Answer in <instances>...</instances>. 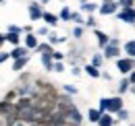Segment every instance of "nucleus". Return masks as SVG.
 <instances>
[{"label": "nucleus", "instance_id": "obj_27", "mask_svg": "<svg viewBox=\"0 0 135 126\" xmlns=\"http://www.w3.org/2000/svg\"><path fill=\"white\" fill-rule=\"evenodd\" d=\"M118 4H120V8H131L135 6V0H117Z\"/></svg>", "mask_w": 135, "mask_h": 126}, {"label": "nucleus", "instance_id": "obj_34", "mask_svg": "<svg viewBox=\"0 0 135 126\" xmlns=\"http://www.w3.org/2000/svg\"><path fill=\"white\" fill-rule=\"evenodd\" d=\"M52 70H54V72H62V70H65V66H62V62H54V66H52Z\"/></svg>", "mask_w": 135, "mask_h": 126}, {"label": "nucleus", "instance_id": "obj_16", "mask_svg": "<svg viewBox=\"0 0 135 126\" xmlns=\"http://www.w3.org/2000/svg\"><path fill=\"white\" fill-rule=\"evenodd\" d=\"M125 54L129 56V58H135V39H129V41H125Z\"/></svg>", "mask_w": 135, "mask_h": 126}, {"label": "nucleus", "instance_id": "obj_15", "mask_svg": "<svg viewBox=\"0 0 135 126\" xmlns=\"http://www.w3.org/2000/svg\"><path fill=\"white\" fill-rule=\"evenodd\" d=\"M6 126H25V122L17 118V114H11V116H6Z\"/></svg>", "mask_w": 135, "mask_h": 126}, {"label": "nucleus", "instance_id": "obj_20", "mask_svg": "<svg viewBox=\"0 0 135 126\" xmlns=\"http://www.w3.org/2000/svg\"><path fill=\"white\" fill-rule=\"evenodd\" d=\"M42 64H44V68H46V70H52V66H54L52 54H42Z\"/></svg>", "mask_w": 135, "mask_h": 126}, {"label": "nucleus", "instance_id": "obj_21", "mask_svg": "<svg viewBox=\"0 0 135 126\" xmlns=\"http://www.w3.org/2000/svg\"><path fill=\"white\" fill-rule=\"evenodd\" d=\"M29 62V56H23V58H17L15 62H13V70H21L25 64Z\"/></svg>", "mask_w": 135, "mask_h": 126}, {"label": "nucleus", "instance_id": "obj_3", "mask_svg": "<svg viewBox=\"0 0 135 126\" xmlns=\"http://www.w3.org/2000/svg\"><path fill=\"white\" fill-rule=\"evenodd\" d=\"M65 120L67 122H71V124H81V120H83V116H81V112L77 110L75 106H71V108H67L65 110Z\"/></svg>", "mask_w": 135, "mask_h": 126}, {"label": "nucleus", "instance_id": "obj_17", "mask_svg": "<svg viewBox=\"0 0 135 126\" xmlns=\"http://www.w3.org/2000/svg\"><path fill=\"white\" fill-rule=\"evenodd\" d=\"M4 37H6V41H8V44H13V46H19V41H21V35L15 33V31H6Z\"/></svg>", "mask_w": 135, "mask_h": 126}, {"label": "nucleus", "instance_id": "obj_23", "mask_svg": "<svg viewBox=\"0 0 135 126\" xmlns=\"http://www.w3.org/2000/svg\"><path fill=\"white\" fill-rule=\"evenodd\" d=\"M40 54H52L54 50H52V44H37V48H35Z\"/></svg>", "mask_w": 135, "mask_h": 126}, {"label": "nucleus", "instance_id": "obj_32", "mask_svg": "<svg viewBox=\"0 0 135 126\" xmlns=\"http://www.w3.org/2000/svg\"><path fill=\"white\" fill-rule=\"evenodd\" d=\"M106 106H108V97H102V99H100V106H98V110H100V112H106Z\"/></svg>", "mask_w": 135, "mask_h": 126}, {"label": "nucleus", "instance_id": "obj_7", "mask_svg": "<svg viewBox=\"0 0 135 126\" xmlns=\"http://www.w3.org/2000/svg\"><path fill=\"white\" fill-rule=\"evenodd\" d=\"M42 15H44L42 4H37V2L29 4V19H31V21H40V19H42Z\"/></svg>", "mask_w": 135, "mask_h": 126}, {"label": "nucleus", "instance_id": "obj_1", "mask_svg": "<svg viewBox=\"0 0 135 126\" xmlns=\"http://www.w3.org/2000/svg\"><path fill=\"white\" fill-rule=\"evenodd\" d=\"M117 68L120 75H129L131 70H135V58H129V56H125V58H117Z\"/></svg>", "mask_w": 135, "mask_h": 126}, {"label": "nucleus", "instance_id": "obj_14", "mask_svg": "<svg viewBox=\"0 0 135 126\" xmlns=\"http://www.w3.org/2000/svg\"><path fill=\"white\" fill-rule=\"evenodd\" d=\"M42 19H44V21H46V23H48L50 27H56V25H58V21H60V19H58L56 15H52V13H46V10H44Z\"/></svg>", "mask_w": 135, "mask_h": 126}, {"label": "nucleus", "instance_id": "obj_6", "mask_svg": "<svg viewBox=\"0 0 135 126\" xmlns=\"http://www.w3.org/2000/svg\"><path fill=\"white\" fill-rule=\"evenodd\" d=\"M120 52H123V50H120V46L108 44V46L104 48V58H108V60H110V58H118V56H120Z\"/></svg>", "mask_w": 135, "mask_h": 126}, {"label": "nucleus", "instance_id": "obj_13", "mask_svg": "<svg viewBox=\"0 0 135 126\" xmlns=\"http://www.w3.org/2000/svg\"><path fill=\"white\" fill-rule=\"evenodd\" d=\"M37 35H33V33H27L25 35V48H29V50H35L37 48Z\"/></svg>", "mask_w": 135, "mask_h": 126}, {"label": "nucleus", "instance_id": "obj_5", "mask_svg": "<svg viewBox=\"0 0 135 126\" xmlns=\"http://www.w3.org/2000/svg\"><path fill=\"white\" fill-rule=\"evenodd\" d=\"M120 108H123V99H120V95L108 97V106H106V112H110V114H117Z\"/></svg>", "mask_w": 135, "mask_h": 126}, {"label": "nucleus", "instance_id": "obj_10", "mask_svg": "<svg viewBox=\"0 0 135 126\" xmlns=\"http://www.w3.org/2000/svg\"><path fill=\"white\" fill-rule=\"evenodd\" d=\"M94 35L98 37V46H100L102 50H104V48L108 46V41H110V37H108V33H104V31H100V29H96V31H94Z\"/></svg>", "mask_w": 135, "mask_h": 126}, {"label": "nucleus", "instance_id": "obj_43", "mask_svg": "<svg viewBox=\"0 0 135 126\" xmlns=\"http://www.w3.org/2000/svg\"><path fill=\"white\" fill-rule=\"evenodd\" d=\"M2 2H4V0H0V4H2Z\"/></svg>", "mask_w": 135, "mask_h": 126}, {"label": "nucleus", "instance_id": "obj_30", "mask_svg": "<svg viewBox=\"0 0 135 126\" xmlns=\"http://www.w3.org/2000/svg\"><path fill=\"white\" fill-rule=\"evenodd\" d=\"M62 58H65L62 52H52V60H54V62H62Z\"/></svg>", "mask_w": 135, "mask_h": 126}, {"label": "nucleus", "instance_id": "obj_22", "mask_svg": "<svg viewBox=\"0 0 135 126\" xmlns=\"http://www.w3.org/2000/svg\"><path fill=\"white\" fill-rule=\"evenodd\" d=\"M81 8H83L85 13H89V15H94V13H96V10L100 8V6H98V4H94V2H83V4H81Z\"/></svg>", "mask_w": 135, "mask_h": 126}, {"label": "nucleus", "instance_id": "obj_26", "mask_svg": "<svg viewBox=\"0 0 135 126\" xmlns=\"http://www.w3.org/2000/svg\"><path fill=\"white\" fill-rule=\"evenodd\" d=\"M65 39H67V37H58L56 33H50V37H48V44H52V46H54V44H60V41H65Z\"/></svg>", "mask_w": 135, "mask_h": 126}, {"label": "nucleus", "instance_id": "obj_2", "mask_svg": "<svg viewBox=\"0 0 135 126\" xmlns=\"http://www.w3.org/2000/svg\"><path fill=\"white\" fill-rule=\"evenodd\" d=\"M118 4L117 0H102V4H100V8H98V13L104 17H108V15H117L118 13Z\"/></svg>", "mask_w": 135, "mask_h": 126}, {"label": "nucleus", "instance_id": "obj_40", "mask_svg": "<svg viewBox=\"0 0 135 126\" xmlns=\"http://www.w3.org/2000/svg\"><path fill=\"white\" fill-rule=\"evenodd\" d=\"M4 41H6V37H4V35H2V33H0V46H2V44H4Z\"/></svg>", "mask_w": 135, "mask_h": 126}, {"label": "nucleus", "instance_id": "obj_41", "mask_svg": "<svg viewBox=\"0 0 135 126\" xmlns=\"http://www.w3.org/2000/svg\"><path fill=\"white\" fill-rule=\"evenodd\" d=\"M40 2H42V4H48V0H40Z\"/></svg>", "mask_w": 135, "mask_h": 126}, {"label": "nucleus", "instance_id": "obj_25", "mask_svg": "<svg viewBox=\"0 0 135 126\" xmlns=\"http://www.w3.org/2000/svg\"><path fill=\"white\" fill-rule=\"evenodd\" d=\"M102 62H104V56H102V54H94V56H91V62H89V64H94V66H98V68H100Z\"/></svg>", "mask_w": 135, "mask_h": 126}, {"label": "nucleus", "instance_id": "obj_37", "mask_svg": "<svg viewBox=\"0 0 135 126\" xmlns=\"http://www.w3.org/2000/svg\"><path fill=\"white\" fill-rule=\"evenodd\" d=\"M8 58H11V54H6V52H2V54H0V64H2V62H6Z\"/></svg>", "mask_w": 135, "mask_h": 126}, {"label": "nucleus", "instance_id": "obj_19", "mask_svg": "<svg viewBox=\"0 0 135 126\" xmlns=\"http://www.w3.org/2000/svg\"><path fill=\"white\" fill-rule=\"evenodd\" d=\"M102 114H104V112H100L98 108H91V110L87 112V118H89V122H96V124H98V120H100Z\"/></svg>", "mask_w": 135, "mask_h": 126}, {"label": "nucleus", "instance_id": "obj_18", "mask_svg": "<svg viewBox=\"0 0 135 126\" xmlns=\"http://www.w3.org/2000/svg\"><path fill=\"white\" fill-rule=\"evenodd\" d=\"M131 89V81H129V77H125V79L118 83V95H123V93H127Z\"/></svg>", "mask_w": 135, "mask_h": 126}, {"label": "nucleus", "instance_id": "obj_35", "mask_svg": "<svg viewBox=\"0 0 135 126\" xmlns=\"http://www.w3.org/2000/svg\"><path fill=\"white\" fill-rule=\"evenodd\" d=\"M85 25H87V27H96V19H94V15H89V17H87Z\"/></svg>", "mask_w": 135, "mask_h": 126}, {"label": "nucleus", "instance_id": "obj_4", "mask_svg": "<svg viewBox=\"0 0 135 126\" xmlns=\"http://www.w3.org/2000/svg\"><path fill=\"white\" fill-rule=\"evenodd\" d=\"M117 19L123 21V23H127V25H133L135 23V6H131V8H120L117 13Z\"/></svg>", "mask_w": 135, "mask_h": 126}, {"label": "nucleus", "instance_id": "obj_31", "mask_svg": "<svg viewBox=\"0 0 135 126\" xmlns=\"http://www.w3.org/2000/svg\"><path fill=\"white\" fill-rule=\"evenodd\" d=\"M81 35H83V29H81V25H77V27L73 29V37H75V39H79Z\"/></svg>", "mask_w": 135, "mask_h": 126}, {"label": "nucleus", "instance_id": "obj_42", "mask_svg": "<svg viewBox=\"0 0 135 126\" xmlns=\"http://www.w3.org/2000/svg\"><path fill=\"white\" fill-rule=\"evenodd\" d=\"M131 91H133V93H135V85H131Z\"/></svg>", "mask_w": 135, "mask_h": 126}, {"label": "nucleus", "instance_id": "obj_36", "mask_svg": "<svg viewBox=\"0 0 135 126\" xmlns=\"http://www.w3.org/2000/svg\"><path fill=\"white\" fill-rule=\"evenodd\" d=\"M8 31H15V33H21L23 27H17V25H8Z\"/></svg>", "mask_w": 135, "mask_h": 126}, {"label": "nucleus", "instance_id": "obj_8", "mask_svg": "<svg viewBox=\"0 0 135 126\" xmlns=\"http://www.w3.org/2000/svg\"><path fill=\"white\" fill-rule=\"evenodd\" d=\"M114 122H118V120L112 118L110 112H104V114L100 116V120H98V126H114Z\"/></svg>", "mask_w": 135, "mask_h": 126}, {"label": "nucleus", "instance_id": "obj_38", "mask_svg": "<svg viewBox=\"0 0 135 126\" xmlns=\"http://www.w3.org/2000/svg\"><path fill=\"white\" fill-rule=\"evenodd\" d=\"M129 81H131V85H135V70L129 72Z\"/></svg>", "mask_w": 135, "mask_h": 126}, {"label": "nucleus", "instance_id": "obj_24", "mask_svg": "<svg viewBox=\"0 0 135 126\" xmlns=\"http://www.w3.org/2000/svg\"><path fill=\"white\" fill-rule=\"evenodd\" d=\"M71 15H73V10H71L69 6H65V8L60 10V15H58V19H60V21H71Z\"/></svg>", "mask_w": 135, "mask_h": 126}, {"label": "nucleus", "instance_id": "obj_39", "mask_svg": "<svg viewBox=\"0 0 135 126\" xmlns=\"http://www.w3.org/2000/svg\"><path fill=\"white\" fill-rule=\"evenodd\" d=\"M71 72H73V75H81V68H79V66H73V70H71Z\"/></svg>", "mask_w": 135, "mask_h": 126}, {"label": "nucleus", "instance_id": "obj_12", "mask_svg": "<svg viewBox=\"0 0 135 126\" xmlns=\"http://www.w3.org/2000/svg\"><path fill=\"white\" fill-rule=\"evenodd\" d=\"M83 70L89 75V77H91V79H100V77H102V70L98 68V66H94V64H87Z\"/></svg>", "mask_w": 135, "mask_h": 126}, {"label": "nucleus", "instance_id": "obj_9", "mask_svg": "<svg viewBox=\"0 0 135 126\" xmlns=\"http://www.w3.org/2000/svg\"><path fill=\"white\" fill-rule=\"evenodd\" d=\"M0 114H2V116H11V114H15V103H11L8 99L0 101Z\"/></svg>", "mask_w": 135, "mask_h": 126}, {"label": "nucleus", "instance_id": "obj_29", "mask_svg": "<svg viewBox=\"0 0 135 126\" xmlns=\"http://www.w3.org/2000/svg\"><path fill=\"white\" fill-rule=\"evenodd\" d=\"M117 116H118V120H129V112L125 110V108H120V110L117 112Z\"/></svg>", "mask_w": 135, "mask_h": 126}, {"label": "nucleus", "instance_id": "obj_33", "mask_svg": "<svg viewBox=\"0 0 135 126\" xmlns=\"http://www.w3.org/2000/svg\"><path fill=\"white\" fill-rule=\"evenodd\" d=\"M62 87H65V91H67L69 95H75V93H77V87H73V85H62Z\"/></svg>", "mask_w": 135, "mask_h": 126}, {"label": "nucleus", "instance_id": "obj_11", "mask_svg": "<svg viewBox=\"0 0 135 126\" xmlns=\"http://www.w3.org/2000/svg\"><path fill=\"white\" fill-rule=\"evenodd\" d=\"M27 52H29V48H25V46H15V50L11 52V58H13V60L23 58V56H27Z\"/></svg>", "mask_w": 135, "mask_h": 126}, {"label": "nucleus", "instance_id": "obj_28", "mask_svg": "<svg viewBox=\"0 0 135 126\" xmlns=\"http://www.w3.org/2000/svg\"><path fill=\"white\" fill-rule=\"evenodd\" d=\"M71 21H75V25H83V23H85L83 17L79 15V13H73V15H71Z\"/></svg>", "mask_w": 135, "mask_h": 126}]
</instances>
